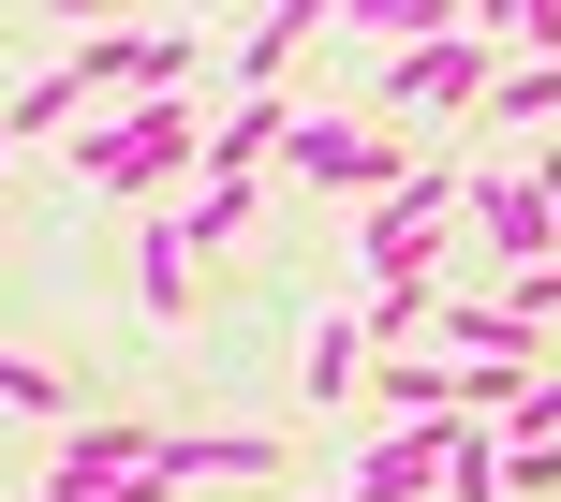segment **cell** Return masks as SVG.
<instances>
[{"instance_id": "19", "label": "cell", "mask_w": 561, "mask_h": 502, "mask_svg": "<svg viewBox=\"0 0 561 502\" xmlns=\"http://www.w3.org/2000/svg\"><path fill=\"white\" fill-rule=\"evenodd\" d=\"M45 502H178L163 474H45Z\"/></svg>"}, {"instance_id": "5", "label": "cell", "mask_w": 561, "mask_h": 502, "mask_svg": "<svg viewBox=\"0 0 561 502\" xmlns=\"http://www.w3.org/2000/svg\"><path fill=\"white\" fill-rule=\"evenodd\" d=\"M266 178H310V193H399V134H369V118H296Z\"/></svg>"}, {"instance_id": "21", "label": "cell", "mask_w": 561, "mask_h": 502, "mask_svg": "<svg viewBox=\"0 0 561 502\" xmlns=\"http://www.w3.org/2000/svg\"><path fill=\"white\" fill-rule=\"evenodd\" d=\"M0 148H15V134H0Z\"/></svg>"}, {"instance_id": "8", "label": "cell", "mask_w": 561, "mask_h": 502, "mask_svg": "<svg viewBox=\"0 0 561 502\" xmlns=\"http://www.w3.org/2000/svg\"><path fill=\"white\" fill-rule=\"evenodd\" d=\"M163 488H207V474H237V488H266L280 474V429H163V458H148Z\"/></svg>"}, {"instance_id": "15", "label": "cell", "mask_w": 561, "mask_h": 502, "mask_svg": "<svg viewBox=\"0 0 561 502\" xmlns=\"http://www.w3.org/2000/svg\"><path fill=\"white\" fill-rule=\"evenodd\" d=\"M0 414H30V429H75V385H59L45 355H15V340H0Z\"/></svg>"}, {"instance_id": "20", "label": "cell", "mask_w": 561, "mask_h": 502, "mask_svg": "<svg viewBox=\"0 0 561 502\" xmlns=\"http://www.w3.org/2000/svg\"><path fill=\"white\" fill-rule=\"evenodd\" d=\"M503 502H561V444H503Z\"/></svg>"}, {"instance_id": "4", "label": "cell", "mask_w": 561, "mask_h": 502, "mask_svg": "<svg viewBox=\"0 0 561 502\" xmlns=\"http://www.w3.org/2000/svg\"><path fill=\"white\" fill-rule=\"evenodd\" d=\"M444 223H458V163H399V193H369V223H355V266H369V281L428 266Z\"/></svg>"}, {"instance_id": "10", "label": "cell", "mask_w": 561, "mask_h": 502, "mask_svg": "<svg viewBox=\"0 0 561 502\" xmlns=\"http://www.w3.org/2000/svg\"><path fill=\"white\" fill-rule=\"evenodd\" d=\"M428 326H444V266H399V281H369V310H355V340H369V355H414Z\"/></svg>"}, {"instance_id": "9", "label": "cell", "mask_w": 561, "mask_h": 502, "mask_svg": "<svg viewBox=\"0 0 561 502\" xmlns=\"http://www.w3.org/2000/svg\"><path fill=\"white\" fill-rule=\"evenodd\" d=\"M444 444H458V429H369L340 502H428V488H444Z\"/></svg>"}, {"instance_id": "16", "label": "cell", "mask_w": 561, "mask_h": 502, "mask_svg": "<svg viewBox=\"0 0 561 502\" xmlns=\"http://www.w3.org/2000/svg\"><path fill=\"white\" fill-rule=\"evenodd\" d=\"M488 118H517V134H547V118H561V59H503V89H488Z\"/></svg>"}, {"instance_id": "18", "label": "cell", "mask_w": 561, "mask_h": 502, "mask_svg": "<svg viewBox=\"0 0 561 502\" xmlns=\"http://www.w3.org/2000/svg\"><path fill=\"white\" fill-rule=\"evenodd\" d=\"M444 502H503V429H458L444 444Z\"/></svg>"}, {"instance_id": "11", "label": "cell", "mask_w": 561, "mask_h": 502, "mask_svg": "<svg viewBox=\"0 0 561 502\" xmlns=\"http://www.w3.org/2000/svg\"><path fill=\"white\" fill-rule=\"evenodd\" d=\"M134 296H148V326H178V310H193V237H178V207H148V237H134Z\"/></svg>"}, {"instance_id": "2", "label": "cell", "mask_w": 561, "mask_h": 502, "mask_svg": "<svg viewBox=\"0 0 561 502\" xmlns=\"http://www.w3.org/2000/svg\"><path fill=\"white\" fill-rule=\"evenodd\" d=\"M207 75H222V59H207V30H89V45H75V89H89V118H104V104H163V89H207Z\"/></svg>"}, {"instance_id": "1", "label": "cell", "mask_w": 561, "mask_h": 502, "mask_svg": "<svg viewBox=\"0 0 561 502\" xmlns=\"http://www.w3.org/2000/svg\"><path fill=\"white\" fill-rule=\"evenodd\" d=\"M207 178V89H163V104H104L75 134V193L89 207H178Z\"/></svg>"}, {"instance_id": "3", "label": "cell", "mask_w": 561, "mask_h": 502, "mask_svg": "<svg viewBox=\"0 0 561 502\" xmlns=\"http://www.w3.org/2000/svg\"><path fill=\"white\" fill-rule=\"evenodd\" d=\"M369 89H385V104H414V118H458V104H488V89H503V30L458 15V30H428V45H399Z\"/></svg>"}, {"instance_id": "7", "label": "cell", "mask_w": 561, "mask_h": 502, "mask_svg": "<svg viewBox=\"0 0 561 502\" xmlns=\"http://www.w3.org/2000/svg\"><path fill=\"white\" fill-rule=\"evenodd\" d=\"M310 30H325L310 0H280V15H252V30L222 45V75H207V89H222V104H280V75H296V45H310Z\"/></svg>"}, {"instance_id": "13", "label": "cell", "mask_w": 561, "mask_h": 502, "mask_svg": "<svg viewBox=\"0 0 561 502\" xmlns=\"http://www.w3.org/2000/svg\"><path fill=\"white\" fill-rule=\"evenodd\" d=\"M252 207H266V178H193V193H178V237L222 251V237H252Z\"/></svg>"}, {"instance_id": "17", "label": "cell", "mask_w": 561, "mask_h": 502, "mask_svg": "<svg viewBox=\"0 0 561 502\" xmlns=\"http://www.w3.org/2000/svg\"><path fill=\"white\" fill-rule=\"evenodd\" d=\"M355 385H369V340H355V326H325V340H310V414H340Z\"/></svg>"}, {"instance_id": "14", "label": "cell", "mask_w": 561, "mask_h": 502, "mask_svg": "<svg viewBox=\"0 0 561 502\" xmlns=\"http://www.w3.org/2000/svg\"><path fill=\"white\" fill-rule=\"evenodd\" d=\"M0 134H89V89H75V59H59V75H30L15 104H0Z\"/></svg>"}, {"instance_id": "6", "label": "cell", "mask_w": 561, "mask_h": 502, "mask_svg": "<svg viewBox=\"0 0 561 502\" xmlns=\"http://www.w3.org/2000/svg\"><path fill=\"white\" fill-rule=\"evenodd\" d=\"M458 223L503 251V266H561V207L533 193V163H488V178H458Z\"/></svg>"}, {"instance_id": "12", "label": "cell", "mask_w": 561, "mask_h": 502, "mask_svg": "<svg viewBox=\"0 0 561 502\" xmlns=\"http://www.w3.org/2000/svg\"><path fill=\"white\" fill-rule=\"evenodd\" d=\"M163 458V429H134V414H75L59 429V474H148Z\"/></svg>"}]
</instances>
